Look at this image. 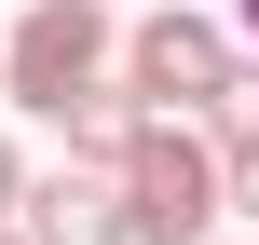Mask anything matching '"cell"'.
I'll return each mask as SVG.
<instances>
[{"label":"cell","instance_id":"cell-1","mask_svg":"<svg viewBox=\"0 0 259 245\" xmlns=\"http://www.w3.org/2000/svg\"><path fill=\"white\" fill-rule=\"evenodd\" d=\"M109 82L137 95V123H205V95L232 82V27L191 14V0H164V14H137L109 41Z\"/></svg>","mask_w":259,"mask_h":245},{"label":"cell","instance_id":"cell-2","mask_svg":"<svg viewBox=\"0 0 259 245\" xmlns=\"http://www.w3.org/2000/svg\"><path fill=\"white\" fill-rule=\"evenodd\" d=\"M109 191H123V245H205V232H232L219 218V150L191 123H137V150L109 164Z\"/></svg>","mask_w":259,"mask_h":245},{"label":"cell","instance_id":"cell-3","mask_svg":"<svg viewBox=\"0 0 259 245\" xmlns=\"http://www.w3.org/2000/svg\"><path fill=\"white\" fill-rule=\"evenodd\" d=\"M109 41H123L109 0H27V14H0V95L55 123L82 82H109Z\"/></svg>","mask_w":259,"mask_h":245},{"label":"cell","instance_id":"cell-4","mask_svg":"<svg viewBox=\"0 0 259 245\" xmlns=\"http://www.w3.org/2000/svg\"><path fill=\"white\" fill-rule=\"evenodd\" d=\"M14 232L27 245H123V191L109 177H82V164H27V205H14Z\"/></svg>","mask_w":259,"mask_h":245},{"label":"cell","instance_id":"cell-5","mask_svg":"<svg viewBox=\"0 0 259 245\" xmlns=\"http://www.w3.org/2000/svg\"><path fill=\"white\" fill-rule=\"evenodd\" d=\"M55 136H68V164H82V177H109V164L137 150V95H123V82H82V95L55 109Z\"/></svg>","mask_w":259,"mask_h":245},{"label":"cell","instance_id":"cell-6","mask_svg":"<svg viewBox=\"0 0 259 245\" xmlns=\"http://www.w3.org/2000/svg\"><path fill=\"white\" fill-rule=\"evenodd\" d=\"M191 136H205L219 164H232V150H259V55H232V82L205 95V123H191Z\"/></svg>","mask_w":259,"mask_h":245},{"label":"cell","instance_id":"cell-7","mask_svg":"<svg viewBox=\"0 0 259 245\" xmlns=\"http://www.w3.org/2000/svg\"><path fill=\"white\" fill-rule=\"evenodd\" d=\"M219 218H259V150H232V164H219Z\"/></svg>","mask_w":259,"mask_h":245},{"label":"cell","instance_id":"cell-8","mask_svg":"<svg viewBox=\"0 0 259 245\" xmlns=\"http://www.w3.org/2000/svg\"><path fill=\"white\" fill-rule=\"evenodd\" d=\"M14 205H27V150L0 136V218H14Z\"/></svg>","mask_w":259,"mask_h":245},{"label":"cell","instance_id":"cell-9","mask_svg":"<svg viewBox=\"0 0 259 245\" xmlns=\"http://www.w3.org/2000/svg\"><path fill=\"white\" fill-rule=\"evenodd\" d=\"M232 27H246V41H259V0H232Z\"/></svg>","mask_w":259,"mask_h":245},{"label":"cell","instance_id":"cell-10","mask_svg":"<svg viewBox=\"0 0 259 245\" xmlns=\"http://www.w3.org/2000/svg\"><path fill=\"white\" fill-rule=\"evenodd\" d=\"M205 245H259V232H205Z\"/></svg>","mask_w":259,"mask_h":245},{"label":"cell","instance_id":"cell-11","mask_svg":"<svg viewBox=\"0 0 259 245\" xmlns=\"http://www.w3.org/2000/svg\"><path fill=\"white\" fill-rule=\"evenodd\" d=\"M0 245H27V232H14V218H0Z\"/></svg>","mask_w":259,"mask_h":245}]
</instances>
